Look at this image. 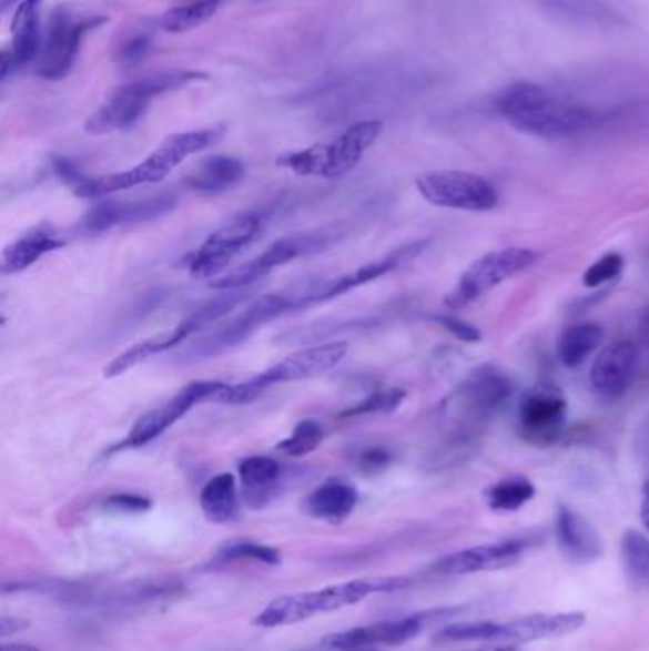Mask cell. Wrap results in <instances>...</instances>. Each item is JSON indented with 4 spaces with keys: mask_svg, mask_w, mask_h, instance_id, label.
I'll return each instance as SVG.
<instances>
[{
    "mask_svg": "<svg viewBox=\"0 0 649 651\" xmlns=\"http://www.w3.org/2000/svg\"><path fill=\"white\" fill-rule=\"evenodd\" d=\"M534 496L536 486L524 477L503 478L486 490L489 507L501 512L523 509Z\"/></svg>",
    "mask_w": 649,
    "mask_h": 651,
    "instance_id": "836d02e7",
    "label": "cell"
},
{
    "mask_svg": "<svg viewBox=\"0 0 649 651\" xmlns=\"http://www.w3.org/2000/svg\"><path fill=\"white\" fill-rule=\"evenodd\" d=\"M497 109L518 130L549 140L581 134L596 122L592 109L550 94L537 84L507 88L497 100Z\"/></svg>",
    "mask_w": 649,
    "mask_h": 651,
    "instance_id": "6da1fadb",
    "label": "cell"
},
{
    "mask_svg": "<svg viewBox=\"0 0 649 651\" xmlns=\"http://www.w3.org/2000/svg\"><path fill=\"white\" fill-rule=\"evenodd\" d=\"M417 191L425 201L440 208L488 212L497 206L496 189L480 175L459 170L430 172L417 180Z\"/></svg>",
    "mask_w": 649,
    "mask_h": 651,
    "instance_id": "5bb4252c",
    "label": "cell"
},
{
    "mask_svg": "<svg viewBox=\"0 0 649 651\" xmlns=\"http://www.w3.org/2000/svg\"><path fill=\"white\" fill-rule=\"evenodd\" d=\"M640 334H642V342L649 347V307L642 316V326H640Z\"/></svg>",
    "mask_w": 649,
    "mask_h": 651,
    "instance_id": "7dc6e473",
    "label": "cell"
},
{
    "mask_svg": "<svg viewBox=\"0 0 649 651\" xmlns=\"http://www.w3.org/2000/svg\"><path fill=\"white\" fill-rule=\"evenodd\" d=\"M510 390L513 385L507 377L496 369L484 368L475 372L457 395L462 398V403L467 404L470 411L483 416L496 410L497 406H501L509 398Z\"/></svg>",
    "mask_w": 649,
    "mask_h": 651,
    "instance_id": "484cf974",
    "label": "cell"
},
{
    "mask_svg": "<svg viewBox=\"0 0 649 651\" xmlns=\"http://www.w3.org/2000/svg\"><path fill=\"white\" fill-rule=\"evenodd\" d=\"M244 299H246V294H242L239 289H229L223 296H217L212 302L204 303L199 309L193 311L185 321H181L170 332H162L159 336L135 343L130 349L114 356L113 360L103 369V376L108 377V379H113V377L126 374L128 369L148 363L149 358H153V356L174 349L180 343L187 342L189 337L207 328L210 324L222 321L223 316L229 315Z\"/></svg>",
    "mask_w": 649,
    "mask_h": 651,
    "instance_id": "9c48e42d",
    "label": "cell"
},
{
    "mask_svg": "<svg viewBox=\"0 0 649 651\" xmlns=\"http://www.w3.org/2000/svg\"><path fill=\"white\" fill-rule=\"evenodd\" d=\"M539 260V254L529 248H505L489 252L476 260L469 269L463 273L456 288L444 297V305L449 309H463L483 297L486 292L505 283L507 278L523 273Z\"/></svg>",
    "mask_w": 649,
    "mask_h": 651,
    "instance_id": "8fae6325",
    "label": "cell"
},
{
    "mask_svg": "<svg viewBox=\"0 0 649 651\" xmlns=\"http://www.w3.org/2000/svg\"><path fill=\"white\" fill-rule=\"evenodd\" d=\"M0 651H39V648L31 644H2Z\"/></svg>",
    "mask_w": 649,
    "mask_h": 651,
    "instance_id": "bcb514c9",
    "label": "cell"
},
{
    "mask_svg": "<svg viewBox=\"0 0 649 651\" xmlns=\"http://www.w3.org/2000/svg\"><path fill=\"white\" fill-rule=\"evenodd\" d=\"M621 557L632 587L640 591H649V539L640 531H625Z\"/></svg>",
    "mask_w": 649,
    "mask_h": 651,
    "instance_id": "4dcf8cb0",
    "label": "cell"
},
{
    "mask_svg": "<svg viewBox=\"0 0 649 651\" xmlns=\"http://www.w3.org/2000/svg\"><path fill=\"white\" fill-rule=\"evenodd\" d=\"M556 536H558V543L562 547L564 555L574 562L589 564L602 555V539L598 536L595 526L568 507L558 509Z\"/></svg>",
    "mask_w": 649,
    "mask_h": 651,
    "instance_id": "cb8c5ba5",
    "label": "cell"
},
{
    "mask_svg": "<svg viewBox=\"0 0 649 651\" xmlns=\"http://www.w3.org/2000/svg\"><path fill=\"white\" fill-rule=\"evenodd\" d=\"M406 398V390L382 389L375 390L369 397L362 398L355 406H348L347 410L339 414L342 419L348 417L368 416V414H391L395 411Z\"/></svg>",
    "mask_w": 649,
    "mask_h": 651,
    "instance_id": "d590c367",
    "label": "cell"
},
{
    "mask_svg": "<svg viewBox=\"0 0 649 651\" xmlns=\"http://www.w3.org/2000/svg\"><path fill=\"white\" fill-rule=\"evenodd\" d=\"M391 464H393V454L382 446L361 451V456L356 457V465L364 475H379Z\"/></svg>",
    "mask_w": 649,
    "mask_h": 651,
    "instance_id": "60d3db41",
    "label": "cell"
},
{
    "mask_svg": "<svg viewBox=\"0 0 649 651\" xmlns=\"http://www.w3.org/2000/svg\"><path fill=\"white\" fill-rule=\"evenodd\" d=\"M215 140H217V130H196V132L168 135L166 140L161 143V148L134 169L114 172V174L90 175L88 182L74 195L81 196V199H100V196L119 193L124 189L162 182L187 156L204 151Z\"/></svg>",
    "mask_w": 649,
    "mask_h": 651,
    "instance_id": "277c9868",
    "label": "cell"
},
{
    "mask_svg": "<svg viewBox=\"0 0 649 651\" xmlns=\"http://www.w3.org/2000/svg\"><path fill=\"white\" fill-rule=\"evenodd\" d=\"M41 4L42 0H23L12 21V47L10 52L20 69L41 54Z\"/></svg>",
    "mask_w": 649,
    "mask_h": 651,
    "instance_id": "4316f807",
    "label": "cell"
},
{
    "mask_svg": "<svg viewBox=\"0 0 649 651\" xmlns=\"http://www.w3.org/2000/svg\"><path fill=\"white\" fill-rule=\"evenodd\" d=\"M379 121L356 122L347 128L334 142L316 143L313 148L292 151L276 159L281 169H288L297 175H316L326 180H337L355 170L362 155L382 135Z\"/></svg>",
    "mask_w": 649,
    "mask_h": 651,
    "instance_id": "ba28073f",
    "label": "cell"
},
{
    "mask_svg": "<svg viewBox=\"0 0 649 651\" xmlns=\"http://www.w3.org/2000/svg\"><path fill=\"white\" fill-rule=\"evenodd\" d=\"M149 48H151L149 34H135L130 41L122 42L119 52H116V61L121 63L122 68H134L148 55Z\"/></svg>",
    "mask_w": 649,
    "mask_h": 651,
    "instance_id": "f35d334b",
    "label": "cell"
},
{
    "mask_svg": "<svg viewBox=\"0 0 649 651\" xmlns=\"http://www.w3.org/2000/svg\"><path fill=\"white\" fill-rule=\"evenodd\" d=\"M446 613L449 611H427V613H415L409 618L355 627L348 631L329 634L322 640V644L329 650H362V648H374V645L404 644V642L417 637L430 619L443 618Z\"/></svg>",
    "mask_w": 649,
    "mask_h": 651,
    "instance_id": "e0dca14e",
    "label": "cell"
},
{
    "mask_svg": "<svg viewBox=\"0 0 649 651\" xmlns=\"http://www.w3.org/2000/svg\"><path fill=\"white\" fill-rule=\"evenodd\" d=\"M332 242H334V235L326 233V231L281 238L275 244H271L257 257L241 265L239 269L231 271L229 275L210 283V288L223 289V292L246 288L249 284L255 283V281H260L263 276H267L268 273L282 267L284 263L294 262V260L303 257V255L322 252V250L328 248Z\"/></svg>",
    "mask_w": 649,
    "mask_h": 651,
    "instance_id": "9a60e30c",
    "label": "cell"
},
{
    "mask_svg": "<svg viewBox=\"0 0 649 651\" xmlns=\"http://www.w3.org/2000/svg\"><path fill=\"white\" fill-rule=\"evenodd\" d=\"M585 623L582 613H536L513 621H473L444 627L435 634V642H537L576 632Z\"/></svg>",
    "mask_w": 649,
    "mask_h": 651,
    "instance_id": "8992f818",
    "label": "cell"
},
{
    "mask_svg": "<svg viewBox=\"0 0 649 651\" xmlns=\"http://www.w3.org/2000/svg\"><path fill=\"white\" fill-rule=\"evenodd\" d=\"M470 651H516V648L515 644L484 645V648Z\"/></svg>",
    "mask_w": 649,
    "mask_h": 651,
    "instance_id": "c3c4849f",
    "label": "cell"
},
{
    "mask_svg": "<svg viewBox=\"0 0 649 651\" xmlns=\"http://www.w3.org/2000/svg\"><path fill=\"white\" fill-rule=\"evenodd\" d=\"M222 382H193L185 385L172 400H168L161 408H154L145 416L140 417L132 429L128 430L126 437L121 443L113 444L111 448L103 451V456L111 457L121 451L140 450L154 438L161 437L172 425L178 424L181 417L187 416L196 404L215 400L217 393L223 389Z\"/></svg>",
    "mask_w": 649,
    "mask_h": 651,
    "instance_id": "7c38bea8",
    "label": "cell"
},
{
    "mask_svg": "<svg viewBox=\"0 0 649 651\" xmlns=\"http://www.w3.org/2000/svg\"><path fill=\"white\" fill-rule=\"evenodd\" d=\"M638 349L629 339L611 343L598 355L592 369L590 383L596 393L604 398L621 397L629 389L630 379L635 374Z\"/></svg>",
    "mask_w": 649,
    "mask_h": 651,
    "instance_id": "ffe728a7",
    "label": "cell"
},
{
    "mask_svg": "<svg viewBox=\"0 0 649 651\" xmlns=\"http://www.w3.org/2000/svg\"><path fill=\"white\" fill-rule=\"evenodd\" d=\"M334 651H379V650H375V648H362V650H334Z\"/></svg>",
    "mask_w": 649,
    "mask_h": 651,
    "instance_id": "681fc988",
    "label": "cell"
},
{
    "mask_svg": "<svg viewBox=\"0 0 649 651\" xmlns=\"http://www.w3.org/2000/svg\"><path fill=\"white\" fill-rule=\"evenodd\" d=\"M265 222V215L249 212L236 215L214 231L199 248L181 260L187 267L189 276L194 281H207L220 275L236 255H241L262 236Z\"/></svg>",
    "mask_w": 649,
    "mask_h": 651,
    "instance_id": "30bf717a",
    "label": "cell"
},
{
    "mask_svg": "<svg viewBox=\"0 0 649 651\" xmlns=\"http://www.w3.org/2000/svg\"><path fill=\"white\" fill-rule=\"evenodd\" d=\"M242 501L249 509H265L281 491L282 467L273 457L252 456L239 464Z\"/></svg>",
    "mask_w": 649,
    "mask_h": 651,
    "instance_id": "7402d4cb",
    "label": "cell"
},
{
    "mask_svg": "<svg viewBox=\"0 0 649 651\" xmlns=\"http://www.w3.org/2000/svg\"><path fill=\"white\" fill-rule=\"evenodd\" d=\"M324 440V429L315 419H303L295 425L292 435L276 444V450L288 457H303L315 451Z\"/></svg>",
    "mask_w": 649,
    "mask_h": 651,
    "instance_id": "e575fe53",
    "label": "cell"
},
{
    "mask_svg": "<svg viewBox=\"0 0 649 651\" xmlns=\"http://www.w3.org/2000/svg\"><path fill=\"white\" fill-rule=\"evenodd\" d=\"M356 505H358V490L343 478L324 480L303 499V510L308 517L328 522V525L345 522L355 512Z\"/></svg>",
    "mask_w": 649,
    "mask_h": 651,
    "instance_id": "603a6c76",
    "label": "cell"
},
{
    "mask_svg": "<svg viewBox=\"0 0 649 651\" xmlns=\"http://www.w3.org/2000/svg\"><path fill=\"white\" fill-rule=\"evenodd\" d=\"M52 172L61 183H65L73 193L88 182L90 175L84 174L77 164H74L68 156H54L52 159Z\"/></svg>",
    "mask_w": 649,
    "mask_h": 651,
    "instance_id": "74e56055",
    "label": "cell"
},
{
    "mask_svg": "<svg viewBox=\"0 0 649 651\" xmlns=\"http://www.w3.org/2000/svg\"><path fill=\"white\" fill-rule=\"evenodd\" d=\"M568 404L552 383H541L529 390L518 410L520 429L531 443H552L566 425Z\"/></svg>",
    "mask_w": 649,
    "mask_h": 651,
    "instance_id": "ac0fdd59",
    "label": "cell"
},
{
    "mask_svg": "<svg viewBox=\"0 0 649 651\" xmlns=\"http://www.w3.org/2000/svg\"><path fill=\"white\" fill-rule=\"evenodd\" d=\"M435 321L440 324L444 329H448L452 336H456L457 339H462V342L475 343L483 337L480 329L475 328L473 324L465 323L462 318H456V316H435Z\"/></svg>",
    "mask_w": 649,
    "mask_h": 651,
    "instance_id": "b9f144b4",
    "label": "cell"
},
{
    "mask_svg": "<svg viewBox=\"0 0 649 651\" xmlns=\"http://www.w3.org/2000/svg\"><path fill=\"white\" fill-rule=\"evenodd\" d=\"M409 579L406 578H377L355 579L347 583L329 584L318 591L297 592L286 594L268 602L252 624L262 629H276V627H288V624L302 623L307 619L329 613V611L342 610L347 606L358 604L366 598L383 592H395L406 589Z\"/></svg>",
    "mask_w": 649,
    "mask_h": 651,
    "instance_id": "7a4b0ae2",
    "label": "cell"
},
{
    "mask_svg": "<svg viewBox=\"0 0 649 651\" xmlns=\"http://www.w3.org/2000/svg\"><path fill=\"white\" fill-rule=\"evenodd\" d=\"M311 281L292 284L288 288L278 289L273 294L250 303L241 315L233 316L229 323L212 329L206 336L199 337L185 349V360H206L214 356L225 355L254 336L257 329L294 311L311 307Z\"/></svg>",
    "mask_w": 649,
    "mask_h": 651,
    "instance_id": "3957f363",
    "label": "cell"
},
{
    "mask_svg": "<svg viewBox=\"0 0 649 651\" xmlns=\"http://www.w3.org/2000/svg\"><path fill=\"white\" fill-rule=\"evenodd\" d=\"M528 543L523 539H509L501 543L480 545L465 551L452 552L438 558L433 564V571L443 576H465L476 571L501 570L515 564L523 557Z\"/></svg>",
    "mask_w": 649,
    "mask_h": 651,
    "instance_id": "d6986e66",
    "label": "cell"
},
{
    "mask_svg": "<svg viewBox=\"0 0 649 651\" xmlns=\"http://www.w3.org/2000/svg\"><path fill=\"white\" fill-rule=\"evenodd\" d=\"M199 501L202 515L214 525H231L241 515L236 480L231 472H222L210 478L201 490Z\"/></svg>",
    "mask_w": 649,
    "mask_h": 651,
    "instance_id": "f1b7e54d",
    "label": "cell"
},
{
    "mask_svg": "<svg viewBox=\"0 0 649 651\" xmlns=\"http://www.w3.org/2000/svg\"><path fill=\"white\" fill-rule=\"evenodd\" d=\"M178 206L175 196L156 195L138 201H103L82 215L79 228L87 235H101L119 225H135L164 217Z\"/></svg>",
    "mask_w": 649,
    "mask_h": 651,
    "instance_id": "2e32d148",
    "label": "cell"
},
{
    "mask_svg": "<svg viewBox=\"0 0 649 651\" xmlns=\"http://www.w3.org/2000/svg\"><path fill=\"white\" fill-rule=\"evenodd\" d=\"M347 350L348 345L345 342H332L297 350L246 382L235 383V385L225 383L223 389L217 393L215 403L242 406V404L254 403L265 390L281 383L303 382V379L322 376L342 363Z\"/></svg>",
    "mask_w": 649,
    "mask_h": 651,
    "instance_id": "5b68a950",
    "label": "cell"
},
{
    "mask_svg": "<svg viewBox=\"0 0 649 651\" xmlns=\"http://www.w3.org/2000/svg\"><path fill=\"white\" fill-rule=\"evenodd\" d=\"M31 627V621L21 618H2L0 619V637L7 638L14 632L26 631Z\"/></svg>",
    "mask_w": 649,
    "mask_h": 651,
    "instance_id": "7bdbcfd3",
    "label": "cell"
},
{
    "mask_svg": "<svg viewBox=\"0 0 649 651\" xmlns=\"http://www.w3.org/2000/svg\"><path fill=\"white\" fill-rule=\"evenodd\" d=\"M604 342V329L595 323L576 324L558 339V360L566 368L581 366Z\"/></svg>",
    "mask_w": 649,
    "mask_h": 651,
    "instance_id": "f546056e",
    "label": "cell"
},
{
    "mask_svg": "<svg viewBox=\"0 0 649 651\" xmlns=\"http://www.w3.org/2000/svg\"><path fill=\"white\" fill-rule=\"evenodd\" d=\"M12 2H16V0H2V8L10 7V4H12Z\"/></svg>",
    "mask_w": 649,
    "mask_h": 651,
    "instance_id": "f907efd6",
    "label": "cell"
},
{
    "mask_svg": "<svg viewBox=\"0 0 649 651\" xmlns=\"http://www.w3.org/2000/svg\"><path fill=\"white\" fill-rule=\"evenodd\" d=\"M108 18H88L73 21L65 10H55L48 23L47 37L42 39L41 54L34 61V73L47 81H60L73 69L84 34L94 31Z\"/></svg>",
    "mask_w": 649,
    "mask_h": 651,
    "instance_id": "4fadbf2b",
    "label": "cell"
},
{
    "mask_svg": "<svg viewBox=\"0 0 649 651\" xmlns=\"http://www.w3.org/2000/svg\"><path fill=\"white\" fill-rule=\"evenodd\" d=\"M63 246L65 241L61 238L52 223H39L4 248L2 263H0L2 275H14V273L29 269L44 255L52 254Z\"/></svg>",
    "mask_w": 649,
    "mask_h": 651,
    "instance_id": "44dd1931",
    "label": "cell"
},
{
    "mask_svg": "<svg viewBox=\"0 0 649 651\" xmlns=\"http://www.w3.org/2000/svg\"><path fill=\"white\" fill-rule=\"evenodd\" d=\"M103 507L114 512H148L153 507V501L145 496H138V494H113V496L105 499Z\"/></svg>",
    "mask_w": 649,
    "mask_h": 651,
    "instance_id": "ab89813d",
    "label": "cell"
},
{
    "mask_svg": "<svg viewBox=\"0 0 649 651\" xmlns=\"http://www.w3.org/2000/svg\"><path fill=\"white\" fill-rule=\"evenodd\" d=\"M281 552L276 551L275 547L268 545L255 543L249 539H236V541H229L222 545L210 566L217 568V566L233 564V562H257V564L278 566L281 564Z\"/></svg>",
    "mask_w": 649,
    "mask_h": 651,
    "instance_id": "1f68e13d",
    "label": "cell"
},
{
    "mask_svg": "<svg viewBox=\"0 0 649 651\" xmlns=\"http://www.w3.org/2000/svg\"><path fill=\"white\" fill-rule=\"evenodd\" d=\"M625 269V260L621 254H606L598 262L592 263L582 275V284L587 288H598L602 284L611 283L621 275Z\"/></svg>",
    "mask_w": 649,
    "mask_h": 651,
    "instance_id": "8d00e7d4",
    "label": "cell"
},
{
    "mask_svg": "<svg viewBox=\"0 0 649 651\" xmlns=\"http://www.w3.org/2000/svg\"><path fill=\"white\" fill-rule=\"evenodd\" d=\"M0 61H2V81H8L12 74L20 71V65H18V61L14 60V55L10 52V48L2 52V60Z\"/></svg>",
    "mask_w": 649,
    "mask_h": 651,
    "instance_id": "ee69618b",
    "label": "cell"
},
{
    "mask_svg": "<svg viewBox=\"0 0 649 651\" xmlns=\"http://www.w3.org/2000/svg\"><path fill=\"white\" fill-rule=\"evenodd\" d=\"M199 79H206V74L196 73V71H168V73L151 74L140 81L128 82L119 88L95 113L88 116L84 130L88 134L103 135L135 126L148 113L149 101Z\"/></svg>",
    "mask_w": 649,
    "mask_h": 651,
    "instance_id": "52a82bcc",
    "label": "cell"
},
{
    "mask_svg": "<svg viewBox=\"0 0 649 651\" xmlns=\"http://www.w3.org/2000/svg\"><path fill=\"white\" fill-rule=\"evenodd\" d=\"M222 0H196L185 7L172 8L161 18V28L168 33H183L194 28H201L206 21L214 18Z\"/></svg>",
    "mask_w": 649,
    "mask_h": 651,
    "instance_id": "d6a6232c",
    "label": "cell"
},
{
    "mask_svg": "<svg viewBox=\"0 0 649 651\" xmlns=\"http://www.w3.org/2000/svg\"><path fill=\"white\" fill-rule=\"evenodd\" d=\"M244 174H246V166L239 159L215 155L202 161L199 169L187 175L185 185L199 193L220 195L239 185Z\"/></svg>",
    "mask_w": 649,
    "mask_h": 651,
    "instance_id": "83f0119b",
    "label": "cell"
},
{
    "mask_svg": "<svg viewBox=\"0 0 649 651\" xmlns=\"http://www.w3.org/2000/svg\"><path fill=\"white\" fill-rule=\"evenodd\" d=\"M541 4L550 14L581 28L616 29L627 26L625 16L604 0H541Z\"/></svg>",
    "mask_w": 649,
    "mask_h": 651,
    "instance_id": "d4e9b609",
    "label": "cell"
},
{
    "mask_svg": "<svg viewBox=\"0 0 649 651\" xmlns=\"http://www.w3.org/2000/svg\"><path fill=\"white\" fill-rule=\"evenodd\" d=\"M640 517H642L643 526H646V530L649 533V478L646 486H643V501H642V510H640Z\"/></svg>",
    "mask_w": 649,
    "mask_h": 651,
    "instance_id": "f6af8a7d",
    "label": "cell"
}]
</instances>
